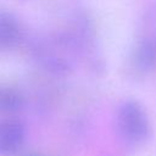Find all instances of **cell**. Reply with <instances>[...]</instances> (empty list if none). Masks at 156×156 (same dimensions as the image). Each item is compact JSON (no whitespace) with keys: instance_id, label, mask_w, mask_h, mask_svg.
I'll list each match as a JSON object with an SVG mask.
<instances>
[{"instance_id":"1","label":"cell","mask_w":156,"mask_h":156,"mask_svg":"<svg viewBox=\"0 0 156 156\" xmlns=\"http://www.w3.org/2000/svg\"><path fill=\"white\" fill-rule=\"evenodd\" d=\"M117 130L121 138L132 146L144 144L151 133L149 116L135 100H126L117 111Z\"/></svg>"},{"instance_id":"2","label":"cell","mask_w":156,"mask_h":156,"mask_svg":"<svg viewBox=\"0 0 156 156\" xmlns=\"http://www.w3.org/2000/svg\"><path fill=\"white\" fill-rule=\"evenodd\" d=\"M132 68L138 74H149L156 69V39L141 37L133 50Z\"/></svg>"},{"instance_id":"3","label":"cell","mask_w":156,"mask_h":156,"mask_svg":"<svg viewBox=\"0 0 156 156\" xmlns=\"http://www.w3.org/2000/svg\"><path fill=\"white\" fill-rule=\"evenodd\" d=\"M26 130L23 124L17 119L0 121V155H11L23 144Z\"/></svg>"},{"instance_id":"4","label":"cell","mask_w":156,"mask_h":156,"mask_svg":"<svg viewBox=\"0 0 156 156\" xmlns=\"http://www.w3.org/2000/svg\"><path fill=\"white\" fill-rule=\"evenodd\" d=\"M21 37L22 29L18 20L9 12H0V50L15 48Z\"/></svg>"},{"instance_id":"5","label":"cell","mask_w":156,"mask_h":156,"mask_svg":"<svg viewBox=\"0 0 156 156\" xmlns=\"http://www.w3.org/2000/svg\"><path fill=\"white\" fill-rule=\"evenodd\" d=\"M24 104L22 94L7 85H0V112H15L22 108Z\"/></svg>"},{"instance_id":"6","label":"cell","mask_w":156,"mask_h":156,"mask_svg":"<svg viewBox=\"0 0 156 156\" xmlns=\"http://www.w3.org/2000/svg\"><path fill=\"white\" fill-rule=\"evenodd\" d=\"M141 37L156 39V4L152 7H150L149 12L145 15Z\"/></svg>"}]
</instances>
